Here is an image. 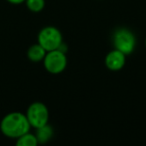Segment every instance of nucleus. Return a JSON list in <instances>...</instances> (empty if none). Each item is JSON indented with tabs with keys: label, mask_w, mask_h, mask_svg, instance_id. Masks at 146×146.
Here are the masks:
<instances>
[{
	"label": "nucleus",
	"mask_w": 146,
	"mask_h": 146,
	"mask_svg": "<svg viewBox=\"0 0 146 146\" xmlns=\"http://www.w3.org/2000/svg\"><path fill=\"white\" fill-rule=\"evenodd\" d=\"M31 126L25 114L21 112H11L5 115L0 122V130L6 137L18 138L29 132Z\"/></svg>",
	"instance_id": "f257e3e1"
},
{
	"label": "nucleus",
	"mask_w": 146,
	"mask_h": 146,
	"mask_svg": "<svg viewBox=\"0 0 146 146\" xmlns=\"http://www.w3.org/2000/svg\"><path fill=\"white\" fill-rule=\"evenodd\" d=\"M38 43L46 51L59 49L63 44V36L61 31L54 26H46L38 33Z\"/></svg>",
	"instance_id": "f03ea898"
},
{
	"label": "nucleus",
	"mask_w": 146,
	"mask_h": 146,
	"mask_svg": "<svg viewBox=\"0 0 146 146\" xmlns=\"http://www.w3.org/2000/svg\"><path fill=\"white\" fill-rule=\"evenodd\" d=\"M112 41L114 48L123 52L125 55L131 54L136 46L135 35L127 28H118L114 32Z\"/></svg>",
	"instance_id": "7ed1b4c3"
},
{
	"label": "nucleus",
	"mask_w": 146,
	"mask_h": 146,
	"mask_svg": "<svg viewBox=\"0 0 146 146\" xmlns=\"http://www.w3.org/2000/svg\"><path fill=\"white\" fill-rule=\"evenodd\" d=\"M44 68L51 74H59L63 72L67 66V57L65 51L61 49L47 51L43 59Z\"/></svg>",
	"instance_id": "20e7f679"
},
{
	"label": "nucleus",
	"mask_w": 146,
	"mask_h": 146,
	"mask_svg": "<svg viewBox=\"0 0 146 146\" xmlns=\"http://www.w3.org/2000/svg\"><path fill=\"white\" fill-rule=\"evenodd\" d=\"M26 117L31 127L35 129L45 125L49 121V111L47 106L42 102H33L28 106Z\"/></svg>",
	"instance_id": "39448f33"
},
{
	"label": "nucleus",
	"mask_w": 146,
	"mask_h": 146,
	"mask_svg": "<svg viewBox=\"0 0 146 146\" xmlns=\"http://www.w3.org/2000/svg\"><path fill=\"white\" fill-rule=\"evenodd\" d=\"M126 62V55L123 52L114 48L107 53L104 59L105 66L111 71H118L123 68Z\"/></svg>",
	"instance_id": "423d86ee"
},
{
	"label": "nucleus",
	"mask_w": 146,
	"mask_h": 146,
	"mask_svg": "<svg viewBox=\"0 0 146 146\" xmlns=\"http://www.w3.org/2000/svg\"><path fill=\"white\" fill-rule=\"evenodd\" d=\"M47 51L41 46L39 43L31 45L27 50V57L32 62H40L43 61Z\"/></svg>",
	"instance_id": "0eeeda50"
},
{
	"label": "nucleus",
	"mask_w": 146,
	"mask_h": 146,
	"mask_svg": "<svg viewBox=\"0 0 146 146\" xmlns=\"http://www.w3.org/2000/svg\"><path fill=\"white\" fill-rule=\"evenodd\" d=\"M35 136L37 138L38 143H46L52 138L53 136V128L49 125L48 123L45 125L41 126V127L36 128V132H35Z\"/></svg>",
	"instance_id": "6e6552de"
},
{
	"label": "nucleus",
	"mask_w": 146,
	"mask_h": 146,
	"mask_svg": "<svg viewBox=\"0 0 146 146\" xmlns=\"http://www.w3.org/2000/svg\"><path fill=\"white\" fill-rule=\"evenodd\" d=\"M16 144L18 146H36L38 144V141H37L35 134L26 132L25 134L17 138Z\"/></svg>",
	"instance_id": "1a4fd4ad"
},
{
	"label": "nucleus",
	"mask_w": 146,
	"mask_h": 146,
	"mask_svg": "<svg viewBox=\"0 0 146 146\" xmlns=\"http://www.w3.org/2000/svg\"><path fill=\"white\" fill-rule=\"evenodd\" d=\"M27 8L32 12H40L45 7V0H25Z\"/></svg>",
	"instance_id": "9d476101"
},
{
	"label": "nucleus",
	"mask_w": 146,
	"mask_h": 146,
	"mask_svg": "<svg viewBox=\"0 0 146 146\" xmlns=\"http://www.w3.org/2000/svg\"><path fill=\"white\" fill-rule=\"evenodd\" d=\"M9 3H11V4H15V5H17V4H21V3H23V2H25V0H7Z\"/></svg>",
	"instance_id": "9b49d317"
},
{
	"label": "nucleus",
	"mask_w": 146,
	"mask_h": 146,
	"mask_svg": "<svg viewBox=\"0 0 146 146\" xmlns=\"http://www.w3.org/2000/svg\"><path fill=\"white\" fill-rule=\"evenodd\" d=\"M145 46H146V39H145Z\"/></svg>",
	"instance_id": "f8f14e48"
}]
</instances>
